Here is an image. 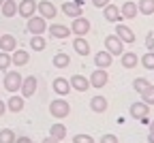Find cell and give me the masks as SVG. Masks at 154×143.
Returning <instances> with one entry per match:
<instances>
[{"instance_id":"cell-1","label":"cell","mask_w":154,"mask_h":143,"mask_svg":"<svg viewBox=\"0 0 154 143\" xmlns=\"http://www.w3.org/2000/svg\"><path fill=\"white\" fill-rule=\"evenodd\" d=\"M49 113H51V117H56V120H64V117L71 113V105L60 96V98H56V100H51V103H49Z\"/></svg>"},{"instance_id":"cell-2","label":"cell","mask_w":154,"mask_h":143,"mask_svg":"<svg viewBox=\"0 0 154 143\" xmlns=\"http://www.w3.org/2000/svg\"><path fill=\"white\" fill-rule=\"evenodd\" d=\"M128 113H131V117H135V120H139L141 124H148V115H150V105H146L143 100H139V103H133L131 107H128Z\"/></svg>"},{"instance_id":"cell-3","label":"cell","mask_w":154,"mask_h":143,"mask_svg":"<svg viewBox=\"0 0 154 143\" xmlns=\"http://www.w3.org/2000/svg\"><path fill=\"white\" fill-rule=\"evenodd\" d=\"M22 81H24V77L19 75L17 71H7L5 73V90L7 92H19V88H22Z\"/></svg>"},{"instance_id":"cell-4","label":"cell","mask_w":154,"mask_h":143,"mask_svg":"<svg viewBox=\"0 0 154 143\" xmlns=\"http://www.w3.org/2000/svg\"><path fill=\"white\" fill-rule=\"evenodd\" d=\"M26 28H28V32L34 36V34H43L45 30H47V19H43L41 15H32V17H28V22H26Z\"/></svg>"},{"instance_id":"cell-5","label":"cell","mask_w":154,"mask_h":143,"mask_svg":"<svg viewBox=\"0 0 154 143\" xmlns=\"http://www.w3.org/2000/svg\"><path fill=\"white\" fill-rule=\"evenodd\" d=\"M88 81H90V88H105L107 81H109L107 68H94L92 75L88 77Z\"/></svg>"},{"instance_id":"cell-6","label":"cell","mask_w":154,"mask_h":143,"mask_svg":"<svg viewBox=\"0 0 154 143\" xmlns=\"http://www.w3.org/2000/svg\"><path fill=\"white\" fill-rule=\"evenodd\" d=\"M105 51H109L111 56H122L124 53V43L116 34H109V36H105Z\"/></svg>"},{"instance_id":"cell-7","label":"cell","mask_w":154,"mask_h":143,"mask_svg":"<svg viewBox=\"0 0 154 143\" xmlns=\"http://www.w3.org/2000/svg\"><path fill=\"white\" fill-rule=\"evenodd\" d=\"M90 32V22L82 15V17H75L73 19V24H71V34L75 36H86Z\"/></svg>"},{"instance_id":"cell-8","label":"cell","mask_w":154,"mask_h":143,"mask_svg":"<svg viewBox=\"0 0 154 143\" xmlns=\"http://www.w3.org/2000/svg\"><path fill=\"white\" fill-rule=\"evenodd\" d=\"M36 11H38V15H41L43 19H54L58 15L56 5H51L49 0H41V2H36Z\"/></svg>"},{"instance_id":"cell-9","label":"cell","mask_w":154,"mask_h":143,"mask_svg":"<svg viewBox=\"0 0 154 143\" xmlns=\"http://www.w3.org/2000/svg\"><path fill=\"white\" fill-rule=\"evenodd\" d=\"M36 86H38V79L34 75H28L24 81H22V88H19V92H22L24 98H30L34 92H36Z\"/></svg>"},{"instance_id":"cell-10","label":"cell","mask_w":154,"mask_h":143,"mask_svg":"<svg viewBox=\"0 0 154 143\" xmlns=\"http://www.w3.org/2000/svg\"><path fill=\"white\" fill-rule=\"evenodd\" d=\"M116 36H118L122 43H128V45L135 43V32L124 24H116Z\"/></svg>"},{"instance_id":"cell-11","label":"cell","mask_w":154,"mask_h":143,"mask_svg":"<svg viewBox=\"0 0 154 143\" xmlns=\"http://www.w3.org/2000/svg\"><path fill=\"white\" fill-rule=\"evenodd\" d=\"M103 17L107 19V22H111V24H120L122 22V15H120V7H116V5H107V7H103Z\"/></svg>"},{"instance_id":"cell-12","label":"cell","mask_w":154,"mask_h":143,"mask_svg":"<svg viewBox=\"0 0 154 143\" xmlns=\"http://www.w3.org/2000/svg\"><path fill=\"white\" fill-rule=\"evenodd\" d=\"M69 84H71V90H77V92H88L90 90V81L84 75H73L69 79Z\"/></svg>"},{"instance_id":"cell-13","label":"cell","mask_w":154,"mask_h":143,"mask_svg":"<svg viewBox=\"0 0 154 143\" xmlns=\"http://www.w3.org/2000/svg\"><path fill=\"white\" fill-rule=\"evenodd\" d=\"M30 62V53L26 49H15L11 51V64L13 66H26Z\"/></svg>"},{"instance_id":"cell-14","label":"cell","mask_w":154,"mask_h":143,"mask_svg":"<svg viewBox=\"0 0 154 143\" xmlns=\"http://www.w3.org/2000/svg\"><path fill=\"white\" fill-rule=\"evenodd\" d=\"M113 62V56L109 51H96L94 53V66L96 68H109Z\"/></svg>"},{"instance_id":"cell-15","label":"cell","mask_w":154,"mask_h":143,"mask_svg":"<svg viewBox=\"0 0 154 143\" xmlns=\"http://www.w3.org/2000/svg\"><path fill=\"white\" fill-rule=\"evenodd\" d=\"M17 13L22 17H32L36 13V0H22L17 5Z\"/></svg>"},{"instance_id":"cell-16","label":"cell","mask_w":154,"mask_h":143,"mask_svg":"<svg viewBox=\"0 0 154 143\" xmlns=\"http://www.w3.org/2000/svg\"><path fill=\"white\" fill-rule=\"evenodd\" d=\"M15 49H17V38L13 34H0V51L11 53Z\"/></svg>"},{"instance_id":"cell-17","label":"cell","mask_w":154,"mask_h":143,"mask_svg":"<svg viewBox=\"0 0 154 143\" xmlns=\"http://www.w3.org/2000/svg\"><path fill=\"white\" fill-rule=\"evenodd\" d=\"M47 30H49V34L54 38H60V41H64V38L71 36V28L69 26H62V24H51Z\"/></svg>"},{"instance_id":"cell-18","label":"cell","mask_w":154,"mask_h":143,"mask_svg":"<svg viewBox=\"0 0 154 143\" xmlns=\"http://www.w3.org/2000/svg\"><path fill=\"white\" fill-rule=\"evenodd\" d=\"M5 103H7V109L11 111V113H19V111H22L24 109V103H26V98L24 96H11L9 100H5Z\"/></svg>"},{"instance_id":"cell-19","label":"cell","mask_w":154,"mask_h":143,"mask_svg":"<svg viewBox=\"0 0 154 143\" xmlns=\"http://www.w3.org/2000/svg\"><path fill=\"white\" fill-rule=\"evenodd\" d=\"M54 92H56L58 96H66V94L71 92V84H69V79H64V77L54 79Z\"/></svg>"},{"instance_id":"cell-20","label":"cell","mask_w":154,"mask_h":143,"mask_svg":"<svg viewBox=\"0 0 154 143\" xmlns=\"http://www.w3.org/2000/svg\"><path fill=\"white\" fill-rule=\"evenodd\" d=\"M62 13H64L66 17H73V19H75V17H82V15H84L82 7H79V5H75L73 0H69V2H64V5H62Z\"/></svg>"},{"instance_id":"cell-21","label":"cell","mask_w":154,"mask_h":143,"mask_svg":"<svg viewBox=\"0 0 154 143\" xmlns=\"http://www.w3.org/2000/svg\"><path fill=\"white\" fill-rule=\"evenodd\" d=\"M137 5L135 2H131V0H126V2L120 7V15H122V19H135L137 17Z\"/></svg>"},{"instance_id":"cell-22","label":"cell","mask_w":154,"mask_h":143,"mask_svg":"<svg viewBox=\"0 0 154 143\" xmlns=\"http://www.w3.org/2000/svg\"><path fill=\"white\" fill-rule=\"evenodd\" d=\"M73 49L79 53V56H88V53H90V43L86 41V36H75V41H73Z\"/></svg>"},{"instance_id":"cell-23","label":"cell","mask_w":154,"mask_h":143,"mask_svg":"<svg viewBox=\"0 0 154 143\" xmlns=\"http://www.w3.org/2000/svg\"><path fill=\"white\" fill-rule=\"evenodd\" d=\"M120 58H122V66L128 68V71L139 64V58H137V53H135V51H124Z\"/></svg>"},{"instance_id":"cell-24","label":"cell","mask_w":154,"mask_h":143,"mask_svg":"<svg viewBox=\"0 0 154 143\" xmlns=\"http://www.w3.org/2000/svg\"><path fill=\"white\" fill-rule=\"evenodd\" d=\"M90 109H92L94 113H105V111H107V98H105V96H94V98L90 100Z\"/></svg>"},{"instance_id":"cell-25","label":"cell","mask_w":154,"mask_h":143,"mask_svg":"<svg viewBox=\"0 0 154 143\" xmlns=\"http://www.w3.org/2000/svg\"><path fill=\"white\" fill-rule=\"evenodd\" d=\"M49 137H54V139H58V141H62L64 137H66V126L64 124H51V128H49Z\"/></svg>"},{"instance_id":"cell-26","label":"cell","mask_w":154,"mask_h":143,"mask_svg":"<svg viewBox=\"0 0 154 143\" xmlns=\"http://www.w3.org/2000/svg\"><path fill=\"white\" fill-rule=\"evenodd\" d=\"M54 66L56 68H66L69 64H71V58H69V53H64V51H60V53H56L54 56Z\"/></svg>"},{"instance_id":"cell-27","label":"cell","mask_w":154,"mask_h":143,"mask_svg":"<svg viewBox=\"0 0 154 143\" xmlns=\"http://www.w3.org/2000/svg\"><path fill=\"white\" fill-rule=\"evenodd\" d=\"M0 9H2V15L5 17H15L17 15V2H15V0H5Z\"/></svg>"},{"instance_id":"cell-28","label":"cell","mask_w":154,"mask_h":143,"mask_svg":"<svg viewBox=\"0 0 154 143\" xmlns=\"http://www.w3.org/2000/svg\"><path fill=\"white\" fill-rule=\"evenodd\" d=\"M47 47V41L43 38V34H34L32 38H30V49H34V51H43Z\"/></svg>"},{"instance_id":"cell-29","label":"cell","mask_w":154,"mask_h":143,"mask_svg":"<svg viewBox=\"0 0 154 143\" xmlns=\"http://www.w3.org/2000/svg\"><path fill=\"white\" fill-rule=\"evenodd\" d=\"M137 11L141 15H152L154 13V0H139V2H137Z\"/></svg>"},{"instance_id":"cell-30","label":"cell","mask_w":154,"mask_h":143,"mask_svg":"<svg viewBox=\"0 0 154 143\" xmlns=\"http://www.w3.org/2000/svg\"><path fill=\"white\" fill-rule=\"evenodd\" d=\"M141 66L143 68H148V71H154V51H146L143 56H141Z\"/></svg>"},{"instance_id":"cell-31","label":"cell","mask_w":154,"mask_h":143,"mask_svg":"<svg viewBox=\"0 0 154 143\" xmlns=\"http://www.w3.org/2000/svg\"><path fill=\"white\" fill-rule=\"evenodd\" d=\"M141 100H143L146 105H150V107L154 105V86H152V84H150V86L141 92Z\"/></svg>"},{"instance_id":"cell-32","label":"cell","mask_w":154,"mask_h":143,"mask_svg":"<svg viewBox=\"0 0 154 143\" xmlns=\"http://www.w3.org/2000/svg\"><path fill=\"white\" fill-rule=\"evenodd\" d=\"M15 132L11 130V128H2L0 130V143H15Z\"/></svg>"},{"instance_id":"cell-33","label":"cell","mask_w":154,"mask_h":143,"mask_svg":"<svg viewBox=\"0 0 154 143\" xmlns=\"http://www.w3.org/2000/svg\"><path fill=\"white\" fill-rule=\"evenodd\" d=\"M148 86H150V81H148V79H143V77H137V79L133 81V90H135V92H139V94H141Z\"/></svg>"},{"instance_id":"cell-34","label":"cell","mask_w":154,"mask_h":143,"mask_svg":"<svg viewBox=\"0 0 154 143\" xmlns=\"http://www.w3.org/2000/svg\"><path fill=\"white\" fill-rule=\"evenodd\" d=\"M9 66H11V53L0 51V71L7 73V71H9Z\"/></svg>"},{"instance_id":"cell-35","label":"cell","mask_w":154,"mask_h":143,"mask_svg":"<svg viewBox=\"0 0 154 143\" xmlns=\"http://www.w3.org/2000/svg\"><path fill=\"white\" fill-rule=\"evenodd\" d=\"M73 143H94V137H90V135H75L73 137Z\"/></svg>"},{"instance_id":"cell-36","label":"cell","mask_w":154,"mask_h":143,"mask_svg":"<svg viewBox=\"0 0 154 143\" xmlns=\"http://www.w3.org/2000/svg\"><path fill=\"white\" fill-rule=\"evenodd\" d=\"M101 143H120V141H118V137H116V135L107 132V135H103V137H101Z\"/></svg>"},{"instance_id":"cell-37","label":"cell","mask_w":154,"mask_h":143,"mask_svg":"<svg viewBox=\"0 0 154 143\" xmlns=\"http://www.w3.org/2000/svg\"><path fill=\"white\" fill-rule=\"evenodd\" d=\"M146 45H148V51H154V32H150V34H148Z\"/></svg>"},{"instance_id":"cell-38","label":"cell","mask_w":154,"mask_h":143,"mask_svg":"<svg viewBox=\"0 0 154 143\" xmlns=\"http://www.w3.org/2000/svg\"><path fill=\"white\" fill-rule=\"evenodd\" d=\"M109 2H111V0H92V5H94V7H99V9H103V7H107Z\"/></svg>"},{"instance_id":"cell-39","label":"cell","mask_w":154,"mask_h":143,"mask_svg":"<svg viewBox=\"0 0 154 143\" xmlns=\"http://www.w3.org/2000/svg\"><path fill=\"white\" fill-rule=\"evenodd\" d=\"M15 143H34V141H32V137L24 135V137H15Z\"/></svg>"},{"instance_id":"cell-40","label":"cell","mask_w":154,"mask_h":143,"mask_svg":"<svg viewBox=\"0 0 154 143\" xmlns=\"http://www.w3.org/2000/svg\"><path fill=\"white\" fill-rule=\"evenodd\" d=\"M5 113H7V103L0 100V115H5Z\"/></svg>"},{"instance_id":"cell-41","label":"cell","mask_w":154,"mask_h":143,"mask_svg":"<svg viewBox=\"0 0 154 143\" xmlns=\"http://www.w3.org/2000/svg\"><path fill=\"white\" fill-rule=\"evenodd\" d=\"M41 143H60V141H58V139H54V137H45Z\"/></svg>"},{"instance_id":"cell-42","label":"cell","mask_w":154,"mask_h":143,"mask_svg":"<svg viewBox=\"0 0 154 143\" xmlns=\"http://www.w3.org/2000/svg\"><path fill=\"white\" fill-rule=\"evenodd\" d=\"M148 128H150V132H154V120H150V122H148Z\"/></svg>"},{"instance_id":"cell-43","label":"cell","mask_w":154,"mask_h":143,"mask_svg":"<svg viewBox=\"0 0 154 143\" xmlns=\"http://www.w3.org/2000/svg\"><path fill=\"white\" fill-rule=\"evenodd\" d=\"M148 143H154V132H150V135H148Z\"/></svg>"},{"instance_id":"cell-44","label":"cell","mask_w":154,"mask_h":143,"mask_svg":"<svg viewBox=\"0 0 154 143\" xmlns=\"http://www.w3.org/2000/svg\"><path fill=\"white\" fill-rule=\"evenodd\" d=\"M73 2H75V5H79V7H82V5H84V0H73Z\"/></svg>"},{"instance_id":"cell-45","label":"cell","mask_w":154,"mask_h":143,"mask_svg":"<svg viewBox=\"0 0 154 143\" xmlns=\"http://www.w3.org/2000/svg\"><path fill=\"white\" fill-rule=\"evenodd\" d=\"M2 2H5V0H0V7H2Z\"/></svg>"}]
</instances>
